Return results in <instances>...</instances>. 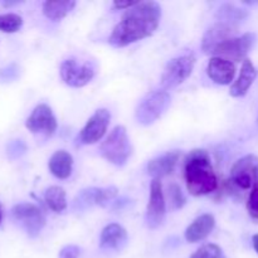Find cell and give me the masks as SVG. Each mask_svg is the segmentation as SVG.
Here are the masks:
<instances>
[{"mask_svg": "<svg viewBox=\"0 0 258 258\" xmlns=\"http://www.w3.org/2000/svg\"><path fill=\"white\" fill-rule=\"evenodd\" d=\"M248 15V13L243 9H239L233 4H224L222 5L217 13V19L222 23H228V24H233L234 23L243 20L244 18Z\"/></svg>", "mask_w": 258, "mask_h": 258, "instance_id": "cell-23", "label": "cell"}, {"mask_svg": "<svg viewBox=\"0 0 258 258\" xmlns=\"http://www.w3.org/2000/svg\"><path fill=\"white\" fill-rule=\"evenodd\" d=\"M76 7L75 0L66 2H44L43 3V14L50 20H60Z\"/></svg>", "mask_w": 258, "mask_h": 258, "instance_id": "cell-21", "label": "cell"}, {"mask_svg": "<svg viewBox=\"0 0 258 258\" xmlns=\"http://www.w3.org/2000/svg\"><path fill=\"white\" fill-rule=\"evenodd\" d=\"M12 214L30 237L38 236L45 224V218L42 211L32 203L17 204L12 209Z\"/></svg>", "mask_w": 258, "mask_h": 258, "instance_id": "cell-9", "label": "cell"}, {"mask_svg": "<svg viewBox=\"0 0 258 258\" xmlns=\"http://www.w3.org/2000/svg\"><path fill=\"white\" fill-rule=\"evenodd\" d=\"M100 153L108 163L122 166L127 163L133 148L125 126H116L100 146Z\"/></svg>", "mask_w": 258, "mask_h": 258, "instance_id": "cell-3", "label": "cell"}, {"mask_svg": "<svg viewBox=\"0 0 258 258\" xmlns=\"http://www.w3.org/2000/svg\"><path fill=\"white\" fill-rule=\"evenodd\" d=\"M136 3L138 2H113V7L116 9H130Z\"/></svg>", "mask_w": 258, "mask_h": 258, "instance_id": "cell-29", "label": "cell"}, {"mask_svg": "<svg viewBox=\"0 0 258 258\" xmlns=\"http://www.w3.org/2000/svg\"><path fill=\"white\" fill-rule=\"evenodd\" d=\"M44 199L50 211H53L54 213H62V212L67 208L66 191L64 189L60 188V186H49V188L45 190Z\"/></svg>", "mask_w": 258, "mask_h": 258, "instance_id": "cell-22", "label": "cell"}, {"mask_svg": "<svg viewBox=\"0 0 258 258\" xmlns=\"http://www.w3.org/2000/svg\"><path fill=\"white\" fill-rule=\"evenodd\" d=\"M190 258H224V254L221 247L214 243H208L194 252Z\"/></svg>", "mask_w": 258, "mask_h": 258, "instance_id": "cell-25", "label": "cell"}, {"mask_svg": "<svg viewBox=\"0 0 258 258\" xmlns=\"http://www.w3.org/2000/svg\"><path fill=\"white\" fill-rule=\"evenodd\" d=\"M117 196V188L116 186H108V188H91L82 190L80 194L81 204H97V206H105L108 202L112 201Z\"/></svg>", "mask_w": 258, "mask_h": 258, "instance_id": "cell-20", "label": "cell"}, {"mask_svg": "<svg viewBox=\"0 0 258 258\" xmlns=\"http://www.w3.org/2000/svg\"><path fill=\"white\" fill-rule=\"evenodd\" d=\"M161 19V8L156 2H138L127 9L108 38L115 48H122L155 33Z\"/></svg>", "mask_w": 258, "mask_h": 258, "instance_id": "cell-1", "label": "cell"}, {"mask_svg": "<svg viewBox=\"0 0 258 258\" xmlns=\"http://www.w3.org/2000/svg\"><path fill=\"white\" fill-rule=\"evenodd\" d=\"M166 204L163 193V185L159 179H154L150 185V198L146 208V224L149 228L155 229L161 226L165 218Z\"/></svg>", "mask_w": 258, "mask_h": 258, "instance_id": "cell-10", "label": "cell"}, {"mask_svg": "<svg viewBox=\"0 0 258 258\" xmlns=\"http://www.w3.org/2000/svg\"><path fill=\"white\" fill-rule=\"evenodd\" d=\"M110 120L111 115L106 108H100L96 111L81 131V143L85 145H91V144H96L97 141H100L107 131Z\"/></svg>", "mask_w": 258, "mask_h": 258, "instance_id": "cell-12", "label": "cell"}, {"mask_svg": "<svg viewBox=\"0 0 258 258\" xmlns=\"http://www.w3.org/2000/svg\"><path fill=\"white\" fill-rule=\"evenodd\" d=\"M2 219H3V212H2V208H0V223H2Z\"/></svg>", "mask_w": 258, "mask_h": 258, "instance_id": "cell-31", "label": "cell"}, {"mask_svg": "<svg viewBox=\"0 0 258 258\" xmlns=\"http://www.w3.org/2000/svg\"><path fill=\"white\" fill-rule=\"evenodd\" d=\"M231 181L236 188L247 190L258 183V158L246 155L237 160L231 170Z\"/></svg>", "mask_w": 258, "mask_h": 258, "instance_id": "cell-8", "label": "cell"}, {"mask_svg": "<svg viewBox=\"0 0 258 258\" xmlns=\"http://www.w3.org/2000/svg\"><path fill=\"white\" fill-rule=\"evenodd\" d=\"M207 75L217 85H229L236 76V66L223 58L213 57L207 66Z\"/></svg>", "mask_w": 258, "mask_h": 258, "instance_id": "cell-14", "label": "cell"}, {"mask_svg": "<svg viewBox=\"0 0 258 258\" xmlns=\"http://www.w3.org/2000/svg\"><path fill=\"white\" fill-rule=\"evenodd\" d=\"M184 178L188 191L194 197L211 194L218 188V179L211 164L208 151L196 149L188 154L184 163Z\"/></svg>", "mask_w": 258, "mask_h": 258, "instance_id": "cell-2", "label": "cell"}, {"mask_svg": "<svg viewBox=\"0 0 258 258\" xmlns=\"http://www.w3.org/2000/svg\"><path fill=\"white\" fill-rule=\"evenodd\" d=\"M81 256V248L75 244H68V246L63 247L59 252L58 258H80Z\"/></svg>", "mask_w": 258, "mask_h": 258, "instance_id": "cell-28", "label": "cell"}, {"mask_svg": "<svg viewBox=\"0 0 258 258\" xmlns=\"http://www.w3.org/2000/svg\"><path fill=\"white\" fill-rule=\"evenodd\" d=\"M169 199H170V204H171V209H180L183 208V206L185 204L186 199L184 197L183 191H181L180 186L178 184H171L169 186Z\"/></svg>", "mask_w": 258, "mask_h": 258, "instance_id": "cell-26", "label": "cell"}, {"mask_svg": "<svg viewBox=\"0 0 258 258\" xmlns=\"http://www.w3.org/2000/svg\"><path fill=\"white\" fill-rule=\"evenodd\" d=\"M216 219L212 214H202L185 231V239L190 243H197L206 239L213 231Z\"/></svg>", "mask_w": 258, "mask_h": 258, "instance_id": "cell-17", "label": "cell"}, {"mask_svg": "<svg viewBox=\"0 0 258 258\" xmlns=\"http://www.w3.org/2000/svg\"><path fill=\"white\" fill-rule=\"evenodd\" d=\"M252 242H253L254 251H256L257 254H258V234H254L253 238H252Z\"/></svg>", "mask_w": 258, "mask_h": 258, "instance_id": "cell-30", "label": "cell"}, {"mask_svg": "<svg viewBox=\"0 0 258 258\" xmlns=\"http://www.w3.org/2000/svg\"><path fill=\"white\" fill-rule=\"evenodd\" d=\"M127 232L122 226L117 223H111L103 228L100 238V246L107 251H117L126 244Z\"/></svg>", "mask_w": 258, "mask_h": 258, "instance_id": "cell-15", "label": "cell"}, {"mask_svg": "<svg viewBox=\"0 0 258 258\" xmlns=\"http://www.w3.org/2000/svg\"><path fill=\"white\" fill-rule=\"evenodd\" d=\"M179 156H180L179 151H169L159 158L153 159L148 164V174L154 179L160 180L161 178L173 173L179 160Z\"/></svg>", "mask_w": 258, "mask_h": 258, "instance_id": "cell-16", "label": "cell"}, {"mask_svg": "<svg viewBox=\"0 0 258 258\" xmlns=\"http://www.w3.org/2000/svg\"><path fill=\"white\" fill-rule=\"evenodd\" d=\"M256 77L257 70L253 66V63L249 59H244L241 68V73H239L238 78H237L236 82L232 85L231 91H229L232 97H243V96L248 92L249 87L253 85Z\"/></svg>", "mask_w": 258, "mask_h": 258, "instance_id": "cell-18", "label": "cell"}, {"mask_svg": "<svg viewBox=\"0 0 258 258\" xmlns=\"http://www.w3.org/2000/svg\"><path fill=\"white\" fill-rule=\"evenodd\" d=\"M49 171L58 179H67L72 174L73 158L66 150H58L50 156L48 163Z\"/></svg>", "mask_w": 258, "mask_h": 258, "instance_id": "cell-19", "label": "cell"}, {"mask_svg": "<svg viewBox=\"0 0 258 258\" xmlns=\"http://www.w3.org/2000/svg\"><path fill=\"white\" fill-rule=\"evenodd\" d=\"M254 42H256L254 33H246L241 37H233L218 45L214 49L213 55L223 58L229 62H241V60L247 59L246 55L252 49Z\"/></svg>", "mask_w": 258, "mask_h": 258, "instance_id": "cell-5", "label": "cell"}, {"mask_svg": "<svg viewBox=\"0 0 258 258\" xmlns=\"http://www.w3.org/2000/svg\"><path fill=\"white\" fill-rule=\"evenodd\" d=\"M23 19L20 15L9 13L0 15V30L4 33H15L22 28Z\"/></svg>", "mask_w": 258, "mask_h": 258, "instance_id": "cell-24", "label": "cell"}, {"mask_svg": "<svg viewBox=\"0 0 258 258\" xmlns=\"http://www.w3.org/2000/svg\"><path fill=\"white\" fill-rule=\"evenodd\" d=\"M247 211L252 218L258 219V183L252 188L247 202Z\"/></svg>", "mask_w": 258, "mask_h": 258, "instance_id": "cell-27", "label": "cell"}, {"mask_svg": "<svg viewBox=\"0 0 258 258\" xmlns=\"http://www.w3.org/2000/svg\"><path fill=\"white\" fill-rule=\"evenodd\" d=\"M170 106V95L166 91H155L144 98L138 106L135 117L139 123L149 126L161 117Z\"/></svg>", "mask_w": 258, "mask_h": 258, "instance_id": "cell-4", "label": "cell"}, {"mask_svg": "<svg viewBox=\"0 0 258 258\" xmlns=\"http://www.w3.org/2000/svg\"><path fill=\"white\" fill-rule=\"evenodd\" d=\"M237 27L228 23L218 22L209 28L202 39V49L207 54H213L214 49L226 40L236 37Z\"/></svg>", "mask_w": 258, "mask_h": 258, "instance_id": "cell-13", "label": "cell"}, {"mask_svg": "<svg viewBox=\"0 0 258 258\" xmlns=\"http://www.w3.org/2000/svg\"><path fill=\"white\" fill-rule=\"evenodd\" d=\"M196 66V57L193 54L180 55L173 58L166 64L161 75V85L165 88H173L181 85L191 75Z\"/></svg>", "mask_w": 258, "mask_h": 258, "instance_id": "cell-7", "label": "cell"}, {"mask_svg": "<svg viewBox=\"0 0 258 258\" xmlns=\"http://www.w3.org/2000/svg\"><path fill=\"white\" fill-rule=\"evenodd\" d=\"M59 73L66 85L80 88L88 85L93 80L96 70L91 63H78L76 58H68L60 64Z\"/></svg>", "mask_w": 258, "mask_h": 258, "instance_id": "cell-6", "label": "cell"}, {"mask_svg": "<svg viewBox=\"0 0 258 258\" xmlns=\"http://www.w3.org/2000/svg\"><path fill=\"white\" fill-rule=\"evenodd\" d=\"M25 126L33 134H44L45 136H52L57 130L58 123L52 108L45 103H40L27 118Z\"/></svg>", "mask_w": 258, "mask_h": 258, "instance_id": "cell-11", "label": "cell"}]
</instances>
